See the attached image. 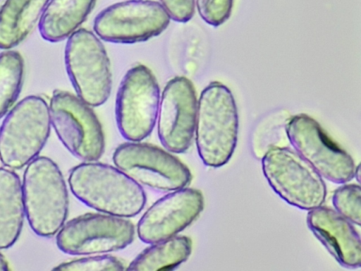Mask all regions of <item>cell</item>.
Wrapping results in <instances>:
<instances>
[{
    "mask_svg": "<svg viewBox=\"0 0 361 271\" xmlns=\"http://www.w3.org/2000/svg\"><path fill=\"white\" fill-rule=\"evenodd\" d=\"M23 76L21 54L12 49L0 52V119L15 104L21 91Z\"/></svg>",
    "mask_w": 361,
    "mask_h": 271,
    "instance_id": "20",
    "label": "cell"
},
{
    "mask_svg": "<svg viewBox=\"0 0 361 271\" xmlns=\"http://www.w3.org/2000/svg\"><path fill=\"white\" fill-rule=\"evenodd\" d=\"M97 0H49L38 24L41 37L49 42L67 40L80 28Z\"/></svg>",
    "mask_w": 361,
    "mask_h": 271,
    "instance_id": "16",
    "label": "cell"
},
{
    "mask_svg": "<svg viewBox=\"0 0 361 271\" xmlns=\"http://www.w3.org/2000/svg\"><path fill=\"white\" fill-rule=\"evenodd\" d=\"M192 250L191 239L188 236L178 234L149 244L129 263L126 270H173L189 258Z\"/></svg>",
    "mask_w": 361,
    "mask_h": 271,
    "instance_id": "19",
    "label": "cell"
},
{
    "mask_svg": "<svg viewBox=\"0 0 361 271\" xmlns=\"http://www.w3.org/2000/svg\"><path fill=\"white\" fill-rule=\"evenodd\" d=\"M9 270L8 263L4 255L0 253V271Z\"/></svg>",
    "mask_w": 361,
    "mask_h": 271,
    "instance_id": "25",
    "label": "cell"
},
{
    "mask_svg": "<svg viewBox=\"0 0 361 271\" xmlns=\"http://www.w3.org/2000/svg\"><path fill=\"white\" fill-rule=\"evenodd\" d=\"M49 0H5L0 7V49L20 44L38 25Z\"/></svg>",
    "mask_w": 361,
    "mask_h": 271,
    "instance_id": "17",
    "label": "cell"
},
{
    "mask_svg": "<svg viewBox=\"0 0 361 271\" xmlns=\"http://www.w3.org/2000/svg\"><path fill=\"white\" fill-rule=\"evenodd\" d=\"M195 9L208 25L219 26L230 17L233 0H195Z\"/></svg>",
    "mask_w": 361,
    "mask_h": 271,
    "instance_id": "23",
    "label": "cell"
},
{
    "mask_svg": "<svg viewBox=\"0 0 361 271\" xmlns=\"http://www.w3.org/2000/svg\"><path fill=\"white\" fill-rule=\"evenodd\" d=\"M238 132L237 107L231 90L218 81L202 91L197 102L195 140L206 166L220 167L231 158Z\"/></svg>",
    "mask_w": 361,
    "mask_h": 271,
    "instance_id": "2",
    "label": "cell"
},
{
    "mask_svg": "<svg viewBox=\"0 0 361 271\" xmlns=\"http://www.w3.org/2000/svg\"><path fill=\"white\" fill-rule=\"evenodd\" d=\"M25 218L22 181L14 170L0 167V249L18 241Z\"/></svg>",
    "mask_w": 361,
    "mask_h": 271,
    "instance_id": "18",
    "label": "cell"
},
{
    "mask_svg": "<svg viewBox=\"0 0 361 271\" xmlns=\"http://www.w3.org/2000/svg\"><path fill=\"white\" fill-rule=\"evenodd\" d=\"M262 168L271 188L288 204L310 210L324 203L326 188L322 177L295 150L269 148L262 157Z\"/></svg>",
    "mask_w": 361,
    "mask_h": 271,
    "instance_id": "8",
    "label": "cell"
},
{
    "mask_svg": "<svg viewBox=\"0 0 361 271\" xmlns=\"http://www.w3.org/2000/svg\"><path fill=\"white\" fill-rule=\"evenodd\" d=\"M355 176V178L357 179V181L359 182V180H360V165L356 167L355 171V176Z\"/></svg>",
    "mask_w": 361,
    "mask_h": 271,
    "instance_id": "26",
    "label": "cell"
},
{
    "mask_svg": "<svg viewBox=\"0 0 361 271\" xmlns=\"http://www.w3.org/2000/svg\"><path fill=\"white\" fill-rule=\"evenodd\" d=\"M25 218L37 236L50 238L66 222L69 208L67 183L58 164L38 156L25 167L22 181Z\"/></svg>",
    "mask_w": 361,
    "mask_h": 271,
    "instance_id": "3",
    "label": "cell"
},
{
    "mask_svg": "<svg viewBox=\"0 0 361 271\" xmlns=\"http://www.w3.org/2000/svg\"><path fill=\"white\" fill-rule=\"evenodd\" d=\"M72 194L96 212L131 218L144 209L145 189L116 165L101 162H82L68 177Z\"/></svg>",
    "mask_w": 361,
    "mask_h": 271,
    "instance_id": "1",
    "label": "cell"
},
{
    "mask_svg": "<svg viewBox=\"0 0 361 271\" xmlns=\"http://www.w3.org/2000/svg\"><path fill=\"white\" fill-rule=\"evenodd\" d=\"M62 271H119L126 270L125 263L110 253L91 254L63 262L55 267Z\"/></svg>",
    "mask_w": 361,
    "mask_h": 271,
    "instance_id": "21",
    "label": "cell"
},
{
    "mask_svg": "<svg viewBox=\"0 0 361 271\" xmlns=\"http://www.w3.org/2000/svg\"><path fill=\"white\" fill-rule=\"evenodd\" d=\"M161 90L145 65L130 67L122 78L115 98V120L126 141H142L156 126Z\"/></svg>",
    "mask_w": 361,
    "mask_h": 271,
    "instance_id": "6",
    "label": "cell"
},
{
    "mask_svg": "<svg viewBox=\"0 0 361 271\" xmlns=\"http://www.w3.org/2000/svg\"><path fill=\"white\" fill-rule=\"evenodd\" d=\"M112 160L143 188L168 193L188 186L190 169L173 153L142 141H126L114 150Z\"/></svg>",
    "mask_w": 361,
    "mask_h": 271,
    "instance_id": "9",
    "label": "cell"
},
{
    "mask_svg": "<svg viewBox=\"0 0 361 271\" xmlns=\"http://www.w3.org/2000/svg\"><path fill=\"white\" fill-rule=\"evenodd\" d=\"M197 102L192 82L185 76L171 78L161 92L156 121L159 140L173 154L185 152L195 137Z\"/></svg>",
    "mask_w": 361,
    "mask_h": 271,
    "instance_id": "13",
    "label": "cell"
},
{
    "mask_svg": "<svg viewBox=\"0 0 361 271\" xmlns=\"http://www.w3.org/2000/svg\"><path fill=\"white\" fill-rule=\"evenodd\" d=\"M171 21L157 1L125 0L111 4L97 13L92 28L102 41L132 44L159 36Z\"/></svg>",
    "mask_w": 361,
    "mask_h": 271,
    "instance_id": "11",
    "label": "cell"
},
{
    "mask_svg": "<svg viewBox=\"0 0 361 271\" xmlns=\"http://www.w3.org/2000/svg\"><path fill=\"white\" fill-rule=\"evenodd\" d=\"M361 190L359 184H344L336 188L332 195V203L340 215L353 224L360 225Z\"/></svg>",
    "mask_w": 361,
    "mask_h": 271,
    "instance_id": "22",
    "label": "cell"
},
{
    "mask_svg": "<svg viewBox=\"0 0 361 271\" xmlns=\"http://www.w3.org/2000/svg\"><path fill=\"white\" fill-rule=\"evenodd\" d=\"M291 145L322 177L335 183L352 180L356 166L352 157L305 114L292 116L285 125Z\"/></svg>",
    "mask_w": 361,
    "mask_h": 271,
    "instance_id": "12",
    "label": "cell"
},
{
    "mask_svg": "<svg viewBox=\"0 0 361 271\" xmlns=\"http://www.w3.org/2000/svg\"><path fill=\"white\" fill-rule=\"evenodd\" d=\"M49 104L42 97L29 95L4 116L0 126V161L16 170L39 155L51 132Z\"/></svg>",
    "mask_w": 361,
    "mask_h": 271,
    "instance_id": "4",
    "label": "cell"
},
{
    "mask_svg": "<svg viewBox=\"0 0 361 271\" xmlns=\"http://www.w3.org/2000/svg\"><path fill=\"white\" fill-rule=\"evenodd\" d=\"M204 206L199 189L185 186L166 193L141 216L135 227L137 235L147 244L178 235L196 220Z\"/></svg>",
    "mask_w": 361,
    "mask_h": 271,
    "instance_id": "14",
    "label": "cell"
},
{
    "mask_svg": "<svg viewBox=\"0 0 361 271\" xmlns=\"http://www.w3.org/2000/svg\"><path fill=\"white\" fill-rule=\"evenodd\" d=\"M64 64L75 95L97 107L111 95L112 73L102 40L93 32L80 28L66 41Z\"/></svg>",
    "mask_w": 361,
    "mask_h": 271,
    "instance_id": "5",
    "label": "cell"
},
{
    "mask_svg": "<svg viewBox=\"0 0 361 271\" xmlns=\"http://www.w3.org/2000/svg\"><path fill=\"white\" fill-rule=\"evenodd\" d=\"M135 234V227L128 218L96 212L66 222L55 236L61 252L81 256L124 249L133 241Z\"/></svg>",
    "mask_w": 361,
    "mask_h": 271,
    "instance_id": "10",
    "label": "cell"
},
{
    "mask_svg": "<svg viewBox=\"0 0 361 271\" xmlns=\"http://www.w3.org/2000/svg\"><path fill=\"white\" fill-rule=\"evenodd\" d=\"M171 20L187 23L195 12V0H159Z\"/></svg>",
    "mask_w": 361,
    "mask_h": 271,
    "instance_id": "24",
    "label": "cell"
},
{
    "mask_svg": "<svg viewBox=\"0 0 361 271\" xmlns=\"http://www.w3.org/2000/svg\"><path fill=\"white\" fill-rule=\"evenodd\" d=\"M49 107L51 127L71 155L82 162L102 156L104 133L93 107L75 94L59 89L54 90Z\"/></svg>",
    "mask_w": 361,
    "mask_h": 271,
    "instance_id": "7",
    "label": "cell"
},
{
    "mask_svg": "<svg viewBox=\"0 0 361 271\" xmlns=\"http://www.w3.org/2000/svg\"><path fill=\"white\" fill-rule=\"evenodd\" d=\"M307 224L342 267L348 269L360 267V234L347 219L335 210L321 205L309 210Z\"/></svg>",
    "mask_w": 361,
    "mask_h": 271,
    "instance_id": "15",
    "label": "cell"
}]
</instances>
